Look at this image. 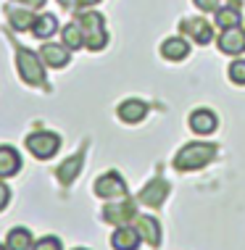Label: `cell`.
<instances>
[{"label":"cell","mask_w":245,"mask_h":250,"mask_svg":"<svg viewBox=\"0 0 245 250\" xmlns=\"http://www.w3.org/2000/svg\"><path fill=\"white\" fill-rule=\"evenodd\" d=\"M77 24L82 26L85 35V45L90 50H103L108 42V32H106V19L98 11H82L77 16Z\"/></svg>","instance_id":"2"},{"label":"cell","mask_w":245,"mask_h":250,"mask_svg":"<svg viewBox=\"0 0 245 250\" xmlns=\"http://www.w3.org/2000/svg\"><path fill=\"white\" fill-rule=\"evenodd\" d=\"M134 216H137V206L129 198H119L116 203H108L103 208V219L108 224H116V227H124L129 221H134Z\"/></svg>","instance_id":"6"},{"label":"cell","mask_w":245,"mask_h":250,"mask_svg":"<svg viewBox=\"0 0 245 250\" xmlns=\"http://www.w3.org/2000/svg\"><path fill=\"white\" fill-rule=\"evenodd\" d=\"M182 32H185V35H190L195 42H200V45H208L211 37H214L211 24H206L203 19H187V21H182Z\"/></svg>","instance_id":"15"},{"label":"cell","mask_w":245,"mask_h":250,"mask_svg":"<svg viewBox=\"0 0 245 250\" xmlns=\"http://www.w3.org/2000/svg\"><path fill=\"white\" fill-rule=\"evenodd\" d=\"M140 232L134 227H116V232H113V237H111V248L113 250H137L140 248Z\"/></svg>","instance_id":"10"},{"label":"cell","mask_w":245,"mask_h":250,"mask_svg":"<svg viewBox=\"0 0 245 250\" xmlns=\"http://www.w3.org/2000/svg\"><path fill=\"white\" fill-rule=\"evenodd\" d=\"M5 245L8 250H32L35 245V240H32V232L24 227H13L8 232V237H5Z\"/></svg>","instance_id":"19"},{"label":"cell","mask_w":245,"mask_h":250,"mask_svg":"<svg viewBox=\"0 0 245 250\" xmlns=\"http://www.w3.org/2000/svg\"><path fill=\"white\" fill-rule=\"evenodd\" d=\"M58 32V19L53 13H43V16L35 19V26H32V35L37 40H47Z\"/></svg>","instance_id":"20"},{"label":"cell","mask_w":245,"mask_h":250,"mask_svg":"<svg viewBox=\"0 0 245 250\" xmlns=\"http://www.w3.org/2000/svg\"><path fill=\"white\" fill-rule=\"evenodd\" d=\"M61 5H64V8H74V0H58Z\"/></svg>","instance_id":"29"},{"label":"cell","mask_w":245,"mask_h":250,"mask_svg":"<svg viewBox=\"0 0 245 250\" xmlns=\"http://www.w3.org/2000/svg\"><path fill=\"white\" fill-rule=\"evenodd\" d=\"M240 8L237 5H224L222 11H216V24L222 29H232V26H240Z\"/></svg>","instance_id":"22"},{"label":"cell","mask_w":245,"mask_h":250,"mask_svg":"<svg viewBox=\"0 0 245 250\" xmlns=\"http://www.w3.org/2000/svg\"><path fill=\"white\" fill-rule=\"evenodd\" d=\"M148 116V105L142 103V100H124V103L119 105V119L124 121V124H137Z\"/></svg>","instance_id":"16"},{"label":"cell","mask_w":245,"mask_h":250,"mask_svg":"<svg viewBox=\"0 0 245 250\" xmlns=\"http://www.w3.org/2000/svg\"><path fill=\"white\" fill-rule=\"evenodd\" d=\"M187 53H190V45L182 37H169L161 45V56L166 61H182V58H187Z\"/></svg>","instance_id":"18"},{"label":"cell","mask_w":245,"mask_h":250,"mask_svg":"<svg viewBox=\"0 0 245 250\" xmlns=\"http://www.w3.org/2000/svg\"><path fill=\"white\" fill-rule=\"evenodd\" d=\"M16 69H19L22 82H26L29 87H45V69H43V58H40V53L19 48L16 50Z\"/></svg>","instance_id":"3"},{"label":"cell","mask_w":245,"mask_h":250,"mask_svg":"<svg viewBox=\"0 0 245 250\" xmlns=\"http://www.w3.org/2000/svg\"><path fill=\"white\" fill-rule=\"evenodd\" d=\"M166 195H169V182L166 179H153V182H148V185L142 187L140 203L142 206H151V208H158L161 203L166 200Z\"/></svg>","instance_id":"9"},{"label":"cell","mask_w":245,"mask_h":250,"mask_svg":"<svg viewBox=\"0 0 245 250\" xmlns=\"http://www.w3.org/2000/svg\"><path fill=\"white\" fill-rule=\"evenodd\" d=\"M190 129L198 132V134H211L216 129V116L208 111V108L193 111V116H190Z\"/></svg>","instance_id":"17"},{"label":"cell","mask_w":245,"mask_h":250,"mask_svg":"<svg viewBox=\"0 0 245 250\" xmlns=\"http://www.w3.org/2000/svg\"><path fill=\"white\" fill-rule=\"evenodd\" d=\"M0 250H8V245H0Z\"/></svg>","instance_id":"30"},{"label":"cell","mask_w":245,"mask_h":250,"mask_svg":"<svg viewBox=\"0 0 245 250\" xmlns=\"http://www.w3.org/2000/svg\"><path fill=\"white\" fill-rule=\"evenodd\" d=\"M134 229L140 232V237L145 240V242H151L153 248H158L161 245V227H158V221L153 219V216H134Z\"/></svg>","instance_id":"11"},{"label":"cell","mask_w":245,"mask_h":250,"mask_svg":"<svg viewBox=\"0 0 245 250\" xmlns=\"http://www.w3.org/2000/svg\"><path fill=\"white\" fill-rule=\"evenodd\" d=\"M219 50L222 53H229V56H240L245 53V29L240 26H232V29H222L219 35Z\"/></svg>","instance_id":"8"},{"label":"cell","mask_w":245,"mask_h":250,"mask_svg":"<svg viewBox=\"0 0 245 250\" xmlns=\"http://www.w3.org/2000/svg\"><path fill=\"white\" fill-rule=\"evenodd\" d=\"M19 171H22V155L16 153V147L0 145V179H8Z\"/></svg>","instance_id":"12"},{"label":"cell","mask_w":245,"mask_h":250,"mask_svg":"<svg viewBox=\"0 0 245 250\" xmlns=\"http://www.w3.org/2000/svg\"><path fill=\"white\" fill-rule=\"evenodd\" d=\"M229 79L235 84H245V61H232L229 66Z\"/></svg>","instance_id":"24"},{"label":"cell","mask_w":245,"mask_h":250,"mask_svg":"<svg viewBox=\"0 0 245 250\" xmlns=\"http://www.w3.org/2000/svg\"><path fill=\"white\" fill-rule=\"evenodd\" d=\"M95 195L103 198V200L127 198V182L121 179V174H116V171H106L103 177L95 179Z\"/></svg>","instance_id":"5"},{"label":"cell","mask_w":245,"mask_h":250,"mask_svg":"<svg viewBox=\"0 0 245 250\" xmlns=\"http://www.w3.org/2000/svg\"><path fill=\"white\" fill-rule=\"evenodd\" d=\"M8 200H11V190L3 185V182H0V211H3L5 206H8Z\"/></svg>","instance_id":"26"},{"label":"cell","mask_w":245,"mask_h":250,"mask_svg":"<svg viewBox=\"0 0 245 250\" xmlns=\"http://www.w3.org/2000/svg\"><path fill=\"white\" fill-rule=\"evenodd\" d=\"M74 250H87V248H74Z\"/></svg>","instance_id":"31"},{"label":"cell","mask_w":245,"mask_h":250,"mask_svg":"<svg viewBox=\"0 0 245 250\" xmlns=\"http://www.w3.org/2000/svg\"><path fill=\"white\" fill-rule=\"evenodd\" d=\"M13 3L24 5V8H40V5H45V0H13Z\"/></svg>","instance_id":"27"},{"label":"cell","mask_w":245,"mask_h":250,"mask_svg":"<svg viewBox=\"0 0 245 250\" xmlns=\"http://www.w3.org/2000/svg\"><path fill=\"white\" fill-rule=\"evenodd\" d=\"M40 58H43V63L50 66V69H64L71 61V50L66 48V45H58V42H45L43 48H40Z\"/></svg>","instance_id":"7"},{"label":"cell","mask_w":245,"mask_h":250,"mask_svg":"<svg viewBox=\"0 0 245 250\" xmlns=\"http://www.w3.org/2000/svg\"><path fill=\"white\" fill-rule=\"evenodd\" d=\"M61 40H64V45H66L69 50L85 48V35H82V26H79L77 21L66 24L64 29H61Z\"/></svg>","instance_id":"21"},{"label":"cell","mask_w":245,"mask_h":250,"mask_svg":"<svg viewBox=\"0 0 245 250\" xmlns=\"http://www.w3.org/2000/svg\"><path fill=\"white\" fill-rule=\"evenodd\" d=\"M26 150H29L35 158L40 161H47V158H53V155L58 153V147H61V137L56 132H32V134H26Z\"/></svg>","instance_id":"4"},{"label":"cell","mask_w":245,"mask_h":250,"mask_svg":"<svg viewBox=\"0 0 245 250\" xmlns=\"http://www.w3.org/2000/svg\"><path fill=\"white\" fill-rule=\"evenodd\" d=\"M98 0H74V8H79V11H85V8H90V5H95Z\"/></svg>","instance_id":"28"},{"label":"cell","mask_w":245,"mask_h":250,"mask_svg":"<svg viewBox=\"0 0 245 250\" xmlns=\"http://www.w3.org/2000/svg\"><path fill=\"white\" fill-rule=\"evenodd\" d=\"M82 164H85V153H74L71 158H66L64 164H61V166L56 168V177H58L61 185H71V182L79 177Z\"/></svg>","instance_id":"13"},{"label":"cell","mask_w":245,"mask_h":250,"mask_svg":"<svg viewBox=\"0 0 245 250\" xmlns=\"http://www.w3.org/2000/svg\"><path fill=\"white\" fill-rule=\"evenodd\" d=\"M32 250H64V245H61V240H58V237L47 234V237H40L35 245H32Z\"/></svg>","instance_id":"23"},{"label":"cell","mask_w":245,"mask_h":250,"mask_svg":"<svg viewBox=\"0 0 245 250\" xmlns=\"http://www.w3.org/2000/svg\"><path fill=\"white\" fill-rule=\"evenodd\" d=\"M193 3L198 5L200 11H206V13H211V11L219 8V0H193Z\"/></svg>","instance_id":"25"},{"label":"cell","mask_w":245,"mask_h":250,"mask_svg":"<svg viewBox=\"0 0 245 250\" xmlns=\"http://www.w3.org/2000/svg\"><path fill=\"white\" fill-rule=\"evenodd\" d=\"M5 16H8V24L13 26L16 32H26L35 26V13H32V8H16V5H8L5 8Z\"/></svg>","instance_id":"14"},{"label":"cell","mask_w":245,"mask_h":250,"mask_svg":"<svg viewBox=\"0 0 245 250\" xmlns=\"http://www.w3.org/2000/svg\"><path fill=\"white\" fill-rule=\"evenodd\" d=\"M216 150L219 147L211 143H190L185 145L174 158V168L177 171H195V168H203L206 164L216 158Z\"/></svg>","instance_id":"1"}]
</instances>
